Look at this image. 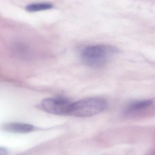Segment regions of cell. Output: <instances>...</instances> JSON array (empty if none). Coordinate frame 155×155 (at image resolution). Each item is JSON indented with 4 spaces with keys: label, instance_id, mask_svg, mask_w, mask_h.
I'll list each match as a JSON object with an SVG mask.
<instances>
[{
    "label": "cell",
    "instance_id": "5b68a950",
    "mask_svg": "<svg viewBox=\"0 0 155 155\" xmlns=\"http://www.w3.org/2000/svg\"><path fill=\"white\" fill-rule=\"evenodd\" d=\"M153 101L150 100L134 101L128 105L127 107V111L128 112H132L144 109L150 107Z\"/></svg>",
    "mask_w": 155,
    "mask_h": 155
},
{
    "label": "cell",
    "instance_id": "6da1fadb",
    "mask_svg": "<svg viewBox=\"0 0 155 155\" xmlns=\"http://www.w3.org/2000/svg\"><path fill=\"white\" fill-rule=\"evenodd\" d=\"M117 49L107 45H94L86 47L81 51V58L86 65L100 68L105 65L109 58L117 53Z\"/></svg>",
    "mask_w": 155,
    "mask_h": 155
},
{
    "label": "cell",
    "instance_id": "3957f363",
    "mask_svg": "<svg viewBox=\"0 0 155 155\" xmlns=\"http://www.w3.org/2000/svg\"><path fill=\"white\" fill-rule=\"evenodd\" d=\"M72 103L61 98H48L43 100L41 107L50 114L57 115H69Z\"/></svg>",
    "mask_w": 155,
    "mask_h": 155
},
{
    "label": "cell",
    "instance_id": "52a82bcc",
    "mask_svg": "<svg viewBox=\"0 0 155 155\" xmlns=\"http://www.w3.org/2000/svg\"><path fill=\"white\" fill-rule=\"evenodd\" d=\"M8 151L4 148H1L0 149V155H7Z\"/></svg>",
    "mask_w": 155,
    "mask_h": 155
},
{
    "label": "cell",
    "instance_id": "8992f818",
    "mask_svg": "<svg viewBox=\"0 0 155 155\" xmlns=\"http://www.w3.org/2000/svg\"><path fill=\"white\" fill-rule=\"evenodd\" d=\"M53 7V5L49 3H33L28 5L26 10L28 12H35L51 9Z\"/></svg>",
    "mask_w": 155,
    "mask_h": 155
},
{
    "label": "cell",
    "instance_id": "7a4b0ae2",
    "mask_svg": "<svg viewBox=\"0 0 155 155\" xmlns=\"http://www.w3.org/2000/svg\"><path fill=\"white\" fill-rule=\"evenodd\" d=\"M107 102L101 98H85L72 103L69 115L79 117H86L97 115L105 110Z\"/></svg>",
    "mask_w": 155,
    "mask_h": 155
},
{
    "label": "cell",
    "instance_id": "277c9868",
    "mask_svg": "<svg viewBox=\"0 0 155 155\" xmlns=\"http://www.w3.org/2000/svg\"><path fill=\"white\" fill-rule=\"evenodd\" d=\"M3 129L8 132L13 133H26L36 130L34 126L26 123L12 122L4 125Z\"/></svg>",
    "mask_w": 155,
    "mask_h": 155
}]
</instances>
